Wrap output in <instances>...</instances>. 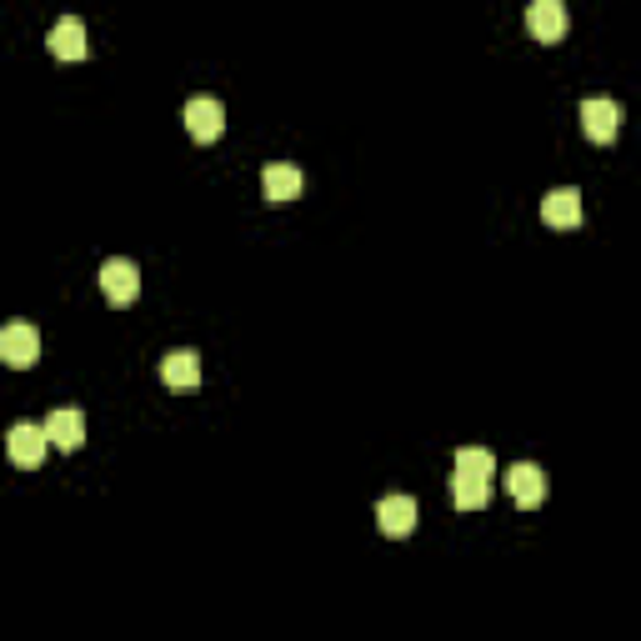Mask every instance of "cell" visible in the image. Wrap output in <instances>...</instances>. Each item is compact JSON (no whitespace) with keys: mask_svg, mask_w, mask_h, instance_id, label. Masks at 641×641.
Here are the masks:
<instances>
[{"mask_svg":"<svg viewBox=\"0 0 641 641\" xmlns=\"http://www.w3.org/2000/svg\"><path fill=\"white\" fill-rule=\"evenodd\" d=\"M0 361L11 371H25L40 361V336L36 326H25V320H11L5 331H0Z\"/></svg>","mask_w":641,"mask_h":641,"instance_id":"cell-1","label":"cell"},{"mask_svg":"<svg viewBox=\"0 0 641 641\" xmlns=\"http://www.w3.org/2000/svg\"><path fill=\"white\" fill-rule=\"evenodd\" d=\"M567 5L561 0H532L526 5V31H532V40H541V46H557V40H567Z\"/></svg>","mask_w":641,"mask_h":641,"instance_id":"cell-2","label":"cell"},{"mask_svg":"<svg viewBox=\"0 0 641 641\" xmlns=\"http://www.w3.org/2000/svg\"><path fill=\"white\" fill-rule=\"evenodd\" d=\"M186 131L196 136V141H221V131H226V106L215 101V95H196V101H186Z\"/></svg>","mask_w":641,"mask_h":641,"instance_id":"cell-3","label":"cell"},{"mask_svg":"<svg viewBox=\"0 0 641 641\" xmlns=\"http://www.w3.org/2000/svg\"><path fill=\"white\" fill-rule=\"evenodd\" d=\"M101 291H106L110 306H131L136 296H141V271H136V261H106L101 266Z\"/></svg>","mask_w":641,"mask_h":641,"instance_id":"cell-4","label":"cell"},{"mask_svg":"<svg viewBox=\"0 0 641 641\" xmlns=\"http://www.w3.org/2000/svg\"><path fill=\"white\" fill-rule=\"evenodd\" d=\"M46 446H50V436H46V427H36V421H15L11 436H5V452H11L15 466H40L46 462Z\"/></svg>","mask_w":641,"mask_h":641,"instance_id":"cell-5","label":"cell"},{"mask_svg":"<svg viewBox=\"0 0 641 641\" xmlns=\"http://www.w3.org/2000/svg\"><path fill=\"white\" fill-rule=\"evenodd\" d=\"M582 131L592 136L596 145L617 141V131H621V106H617V101H606V95H592V101H582Z\"/></svg>","mask_w":641,"mask_h":641,"instance_id":"cell-6","label":"cell"},{"mask_svg":"<svg viewBox=\"0 0 641 641\" xmlns=\"http://www.w3.org/2000/svg\"><path fill=\"white\" fill-rule=\"evenodd\" d=\"M506 491L516 506H541V501H547V471L532 462H516L506 471Z\"/></svg>","mask_w":641,"mask_h":641,"instance_id":"cell-7","label":"cell"},{"mask_svg":"<svg viewBox=\"0 0 641 641\" xmlns=\"http://www.w3.org/2000/svg\"><path fill=\"white\" fill-rule=\"evenodd\" d=\"M541 221H547V226H557V231L582 226V190H576V186L547 190V201H541Z\"/></svg>","mask_w":641,"mask_h":641,"instance_id":"cell-8","label":"cell"},{"mask_svg":"<svg viewBox=\"0 0 641 641\" xmlns=\"http://www.w3.org/2000/svg\"><path fill=\"white\" fill-rule=\"evenodd\" d=\"M261 186H266V201L271 206H291L301 196V186H306V176H301L291 161H271L266 176H261Z\"/></svg>","mask_w":641,"mask_h":641,"instance_id":"cell-9","label":"cell"},{"mask_svg":"<svg viewBox=\"0 0 641 641\" xmlns=\"http://www.w3.org/2000/svg\"><path fill=\"white\" fill-rule=\"evenodd\" d=\"M46 436H50V446H60V452H81L85 446V416L71 411V406H60V411L46 416Z\"/></svg>","mask_w":641,"mask_h":641,"instance_id":"cell-10","label":"cell"},{"mask_svg":"<svg viewBox=\"0 0 641 641\" xmlns=\"http://www.w3.org/2000/svg\"><path fill=\"white\" fill-rule=\"evenodd\" d=\"M46 46H50V56H56V60H85L91 40H85V25L75 21V15H66V21H56V25H50Z\"/></svg>","mask_w":641,"mask_h":641,"instance_id":"cell-11","label":"cell"},{"mask_svg":"<svg viewBox=\"0 0 641 641\" xmlns=\"http://www.w3.org/2000/svg\"><path fill=\"white\" fill-rule=\"evenodd\" d=\"M376 526H381V536H411L416 532V501L411 497H386L376 506Z\"/></svg>","mask_w":641,"mask_h":641,"instance_id":"cell-12","label":"cell"},{"mask_svg":"<svg viewBox=\"0 0 641 641\" xmlns=\"http://www.w3.org/2000/svg\"><path fill=\"white\" fill-rule=\"evenodd\" d=\"M161 381H166L171 392L201 386V357H196V351H171V357L161 361Z\"/></svg>","mask_w":641,"mask_h":641,"instance_id":"cell-13","label":"cell"},{"mask_svg":"<svg viewBox=\"0 0 641 641\" xmlns=\"http://www.w3.org/2000/svg\"><path fill=\"white\" fill-rule=\"evenodd\" d=\"M456 476L491 481V476H497V456H491L487 446H462V452H456Z\"/></svg>","mask_w":641,"mask_h":641,"instance_id":"cell-14","label":"cell"},{"mask_svg":"<svg viewBox=\"0 0 641 641\" xmlns=\"http://www.w3.org/2000/svg\"><path fill=\"white\" fill-rule=\"evenodd\" d=\"M452 501L462 511H476L491 501V481H476V476H452Z\"/></svg>","mask_w":641,"mask_h":641,"instance_id":"cell-15","label":"cell"}]
</instances>
